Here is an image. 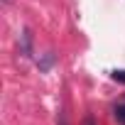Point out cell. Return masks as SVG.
I'll return each instance as SVG.
<instances>
[{"mask_svg": "<svg viewBox=\"0 0 125 125\" xmlns=\"http://www.w3.org/2000/svg\"><path fill=\"white\" fill-rule=\"evenodd\" d=\"M113 115H115V120H118L120 125H125V101H120V103L113 108Z\"/></svg>", "mask_w": 125, "mask_h": 125, "instance_id": "obj_1", "label": "cell"}, {"mask_svg": "<svg viewBox=\"0 0 125 125\" xmlns=\"http://www.w3.org/2000/svg\"><path fill=\"white\" fill-rule=\"evenodd\" d=\"M30 44H32V34L25 30V32H22V54H25V56H30V54H32Z\"/></svg>", "mask_w": 125, "mask_h": 125, "instance_id": "obj_2", "label": "cell"}, {"mask_svg": "<svg viewBox=\"0 0 125 125\" xmlns=\"http://www.w3.org/2000/svg\"><path fill=\"white\" fill-rule=\"evenodd\" d=\"M110 76H113V81H118V83H125V69H115Z\"/></svg>", "mask_w": 125, "mask_h": 125, "instance_id": "obj_3", "label": "cell"}, {"mask_svg": "<svg viewBox=\"0 0 125 125\" xmlns=\"http://www.w3.org/2000/svg\"><path fill=\"white\" fill-rule=\"evenodd\" d=\"M52 61H54V56H52V54H47V56L39 61V69H42V71H47V69L52 66Z\"/></svg>", "mask_w": 125, "mask_h": 125, "instance_id": "obj_4", "label": "cell"}, {"mask_svg": "<svg viewBox=\"0 0 125 125\" xmlns=\"http://www.w3.org/2000/svg\"><path fill=\"white\" fill-rule=\"evenodd\" d=\"M83 125H96V118H93V115H86V120H83Z\"/></svg>", "mask_w": 125, "mask_h": 125, "instance_id": "obj_5", "label": "cell"}, {"mask_svg": "<svg viewBox=\"0 0 125 125\" xmlns=\"http://www.w3.org/2000/svg\"><path fill=\"white\" fill-rule=\"evenodd\" d=\"M61 125H66V123H64V120H61Z\"/></svg>", "mask_w": 125, "mask_h": 125, "instance_id": "obj_6", "label": "cell"}]
</instances>
